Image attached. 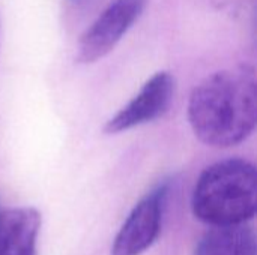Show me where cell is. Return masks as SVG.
<instances>
[{
  "mask_svg": "<svg viewBox=\"0 0 257 255\" xmlns=\"http://www.w3.org/2000/svg\"><path fill=\"white\" fill-rule=\"evenodd\" d=\"M188 122L194 135L208 146L233 147L245 141L257 123L253 68L214 72L200 81L190 95Z\"/></svg>",
  "mask_w": 257,
  "mask_h": 255,
  "instance_id": "obj_1",
  "label": "cell"
},
{
  "mask_svg": "<svg viewBox=\"0 0 257 255\" xmlns=\"http://www.w3.org/2000/svg\"><path fill=\"white\" fill-rule=\"evenodd\" d=\"M191 207L212 227L245 224L257 209L256 167L239 158L212 164L197 179Z\"/></svg>",
  "mask_w": 257,
  "mask_h": 255,
  "instance_id": "obj_2",
  "label": "cell"
},
{
  "mask_svg": "<svg viewBox=\"0 0 257 255\" xmlns=\"http://www.w3.org/2000/svg\"><path fill=\"white\" fill-rule=\"evenodd\" d=\"M146 0H113L86 29L77 47V60L89 65L104 59L140 18Z\"/></svg>",
  "mask_w": 257,
  "mask_h": 255,
  "instance_id": "obj_3",
  "label": "cell"
},
{
  "mask_svg": "<svg viewBox=\"0 0 257 255\" xmlns=\"http://www.w3.org/2000/svg\"><path fill=\"white\" fill-rule=\"evenodd\" d=\"M167 194L169 185L161 183L134 206L113 242L111 255H140L154 245L161 231Z\"/></svg>",
  "mask_w": 257,
  "mask_h": 255,
  "instance_id": "obj_4",
  "label": "cell"
},
{
  "mask_svg": "<svg viewBox=\"0 0 257 255\" xmlns=\"http://www.w3.org/2000/svg\"><path fill=\"white\" fill-rule=\"evenodd\" d=\"M175 93V78L170 72L154 74L139 93L104 125V132L116 135L161 117L170 107Z\"/></svg>",
  "mask_w": 257,
  "mask_h": 255,
  "instance_id": "obj_5",
  "label": "cell"
},
{
  "mask_svg": "<svg viewBox=\"0 0 257 255\" xmlns=\"http://www.w3.org/2000/svg\"><path fill=\"white\" fill-rule=\"evenodd\" d=\"M41 215L33 207L0 212V255H35Z\"/></svg>",
  "mask_w": 257,
  "mask_h": 255,
  "instance_id": "obj_6",
  "label": "cell"
},
{
  "mask_svg": "<svg viewBox=\"0 0 257 255\" xmlns=\"http://www.w3.org/2000/svg\"><path fill=\"white\" fill-rule=\"evenodd\" d=\"M194 255H257L254 230L245 224L212 227L199 240Z\"/></svg>",
  "mask_w": 257,
  "mask_h": 255,
  "instance_id": "obj_7",
  "label": "cell"
}]
</instances>
